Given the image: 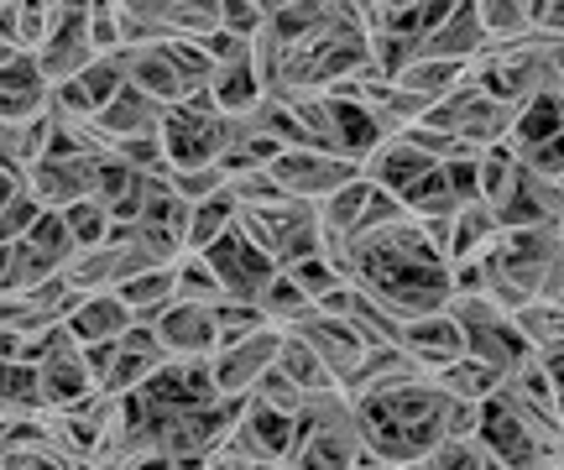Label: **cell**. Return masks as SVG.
<instances>
[{"label": "cell", "mask_w": 564, "mask_h": 470, "mask_svg": "<svg viewBox=\"0 0 564 470\" xmlns=\"http://www.w3.org/2000/svg\"><path fill=\"white\" fill-rule=\"evenodd\" d=\"M267 178H272L278 194L293 199V205H324V199L340 194L350 178H361V167L340 163V157H324L314 146H282L278 157L267 163Z\"/></svg>", "instance_id": "8"}, {"label": "cell", "mask_w": 564, "mask_h": 470, "mask_svg": "<svg viewBox=\"0 0 564 470\" xmlns=\"http://www.w3.org/2000/svg\"><path fill=\"white\" fill-rule=\"evenodd\" d=\"M486 47H512L533 37V0H476Z\"/></svg>", "instance_id": "29"}, {"label": "cell", "mask_w": 564, "mask_h": 470, "mask_svg": "<svg viewBox=\"0 0 564 470\" xmlns=\"http://www.w3.org/2000/svg\"><path fill=\"white\" fill-rule=\"evenodd\" d=\"M225 450H236L241 460H251V466L282 470L288 466V455H293V418L246 397L241 418H236V429H230V439H225Z\"/></svg>", "instance_id": "12"}, {"label": "cell", "mask_w": 564, "mask_h": 470, "mask_svg": "<svg viewBox=\"0 0 564 470\" xmlns=\"http://www.w3.org/2000/svg\"><path fill=\"white\" fill-rule=\"evenodd\" d=\"M560 131H564V89L554 84V89L533 95V100L518 110V121H512V136H507V146H512V152H528V146L549 142V136H560Z\"/></svg>", "instance_id": "27"}, {"label": "cell", "mask_w": 564, "mask_h": 470, "mask_svg": "<svg viewBox=\"0 0 564 470\" xmlns=\"http://www.w3.org/2000/svg\"><path fill=\"white\" fill-rule=\"evenodd\" d=\"M560 245H564V220H560Z\"/></svg>", "instance_id": "42"}, {"label": "cell", "mask_w": 564, "mask_h": 470, "mask_svg": "<svg viewBox=\"0 0 564 470\" xmlns=\"http://www.w3.org/2000/svg\"><path fill=\"white\" fill-rule=\"evenodd\" d=\"M491 215H497V226L502 230H539V226H560L564 220V188L539 178V173H528L523 163L512 167V184L491 199Z\"/></svg>", "instance_id": "11"}, {"label": "cell", "mask_w": 564, "mask_h": 470, "mask_svg": "<svg viewBox=\"0 0 564 470\" xmlns=\"http://www.w3.org/2000/svg\"><path fill=\"white\" fill-rule=\"evenodd\" d=\"M204 95H209V105L220 110L225 121H230V116H251V110L262 105V79H257V68H251V53L220 63V68L209 74V84H204Z\"/></svg>", "instance_id": "24"}, {"label": "cell", "mask_w": 564, "mask_h": 470, "mask_svg": "<svg viewBox=\"0 0 564 470\" xmlns=\"http://www.w3.org/2000/svg\"><path fill=\"white\" fill-rule=\"evenodd\" d=\"M539 470H564V466H560V460H554V455H549V460H544V466H539Z\"/></svg>", "instance_id": "41"}, {"label": "cell", "mask_w": 564, "mask_h": 470, "mask_svg": "<svg viewBox=\"0 0 564 470\" xmlns=\"http://www.w3.org/2000/svg\"><path fill=\"white\" fill-rule=\"evenodd\" d=\"M58 21H63V6H21L17 0V53L21 58H32L42 42L58 32Z\"/></svg>", "instance_id": "33"}, {"label": "cell", "mask_w": 564, "mask_h": 470, "mask_svg": "<svg viewBox=\"0 0 564 470\" xmlns=\"http://www.w3.org/2000/svg\"><path fill=\"white\" fill-rule=\"evenodd\" d=\"M491 470H497V466H491Z\"/></svg>", "instance_id": "44"}, {"label": "cell", "mask_w": 564, "mask_h": 470, "mask_svg": "<svg viewBox=\"0 0 564 470\" xmlns=\"http://www.w3.org/2000/svg\"><path fill=\"white\" fill-rule=\"evenodd\" d=\"M444 314L455 319V329H460L465 356H470V361L502 371V376H512L523 361H533V346H528L518 314H507L502 304H491L486 293H476V298H449V304H444Z\"/></svg>", "instance_id": "5"}, {"label": "cell", "mask_w": 564, "mask_h": 470, "mask_svg": "<svg viewBox=\"0 0 564 470\" xmlns=\"http://www.w3.org/2000/svg\"><path fill=\"white\" fill-rule=\"evenodd\" d=\"M560 188H564V178H560Z\"/></svg>", "instance_id": "43"}, {"label": "cell", "mask_w": 564, "mask_h": 470, "mask_svg": "<svg viewBox=\"0 0 564 470\" xmlns=\"http://www.w3.org/2000/svg\"><path fill=\"white\" fill-rule=\"evenodd\" d=\"M236 230H241L246 241L257 245L278 272L324 251V230H319L314 205H293V199H278V205H262V209H241Z\"/></svg>", "instance_id": "6"}, {"label": "cell", "mask_w": 564, "mask_h": 470, "mask_svg": "<svg viewBox=\"0 0 564 470\" xmlns=\"http://www.w3.org/2000/svg\"><path fill=\"white\" fill-rule=\"evenodd\" d=\"M398 350H403L423 376H434V371H444V367H455V361H460L465 340H460V329H455L449 314H429V319H413V325L398 329Z\"/></svg>", "instance_id": "18"}, {"label": "cell", "mask_w": 564, "mask_h": 470, "mask_svg": "<svg viewBox=\"0 0 564 470\" xmlns=\"http://www.w3.org/2000/svg\"><path fill=\"white\" fill-rule=\"evenodd\" d=\"M199 262L209 266V277H215L225 304H257L267 293V283L278 277V266L267 262L241 230H230V236H220L209 251H199Z\"/></svg>", "instance_id": "9"}, {"label": "cell", "mask_w": 564, "mask_h": 470, "mask_svg": "<svg viewBox=\"0 0 564 470\" xmlns=\"http://www.w3.org/2000/svg\"><path fill=\"white\" fill-rule=\"evenodd\" d=\"M491 47L481 37V21H476V0H455L444 21L419 42V58H434V63H460V68H476Z\"/></svg>", "instance_id": "15"}, {"label": "cell", "mask_w": 564, "mask_h": 470, "mask_svg": "<svg viewBox=\"0 0 564 470\" xmlns=\"http://www.w3.org/2000/svg\"><path fill=\"white\" fill-rule=\"evenodd\" d=\"M282 277L299 287V293H303V298H308L314 308H319L324 298L335 293V287H345V277L335 272V262H329L324 251H319V256H303V262H293V266H282Z\"/></svg>", "instance_id": "32"}, {"label": "cell", "mask_w": 564, "mask_h": 470, "mask_svg": "<svg viewBox=\"0 0 564 470\" xmlns=\"http://www.w3.org/2000/svg\"><path fill=\"white\" fill-rule=\"evenodd\" d=\"M518 163L528 167V173H539V178H549V184H560L564 178V131L560 136H549V142L528 146V152H512Z\"/></svg>", "instance_id": "39"}, {"label": "cell", "mask_w": 564, "mask_h": 470, "mask_svg": "<svg viewBox=\"0 0 564 470\" xmlns=\"http://www.w3.org/2000/svg\"><path fill=\"white\" fill-rule=\"evenodd\" d=\"M251 403H262V408H272V413H288V418H299V413H303V392L293 387L278 367H272L262 382L251 387Z\"/></svg>", "instance_id": "38"}, {"label": "cell", "mask_w": 564, "mask_h": 470, "mask_svg": "<svg viewBox=\"0 0 564 470\" xmlns=\"http://www.w3.org/2000/svg\"><path fill=\"white\" fill-rule=\"evenodd\" d=\"M288 335H293L299 346L314 350V356L324 361V371H329L335 382H345L350 371L361 367L366 350H371L361 335H356V329L345 325V319H329V314H308V319H299V325L288 329Z\"/></svg>", "instance_id": "16"}, {"label": "cell", "mask_w": 564, "mask_h": 470, "mask_svg": "<svg viewBox=\"0 0 564 470\" xmlns=\"http://www.w3.org/2000/svg\"><path fill=\"white\" fill-rule=\"evenodd\" d=\"M158 346L167 350V361H209L220 350V335H215V308H199V304H173L162 314L158 325Z\"/></svg>", "instance_id": "17"}, {"label": "cell", "mask_w": 564, "mask_h": 470, "mask_svg": "<svg viewBox=\"0 0 564 470\" xmlns=\"http://www.w3.org/2000/svg\"><path fill=\"white\" fill-rule=\"evenodd\" d=\"M356 413V429L371 460H382L387 470H413L423 455L434 450L449 429V403L434 387V376H403V382H387V387L366 392V397H345Z\"/></svg>", "instance_id": "2"}, {"label": "cell", "mask_w": 564, "mask_h": 470, "mask_svg": "<svg viewBox=\"0 0 564 470\" xmlns=\"http://www.w3.org/2000/svg\"><path fill=\"white\" fill-rule=\"evenodd\" d=\"M53 110V89L42 84V74L32 68V58L0 63V131L26 125Z\"/></svg>", "instance_id": "19"}, {"label": "cell", "mask_w": 564, "mask_h": 470, "mask_svg": "<svg viewBox=\"0 0 564 470\" xmlns=\"http://www.w3.org/2000/svg\"><path fill=\"white\" fill-rule=\"evenodd\" d=\"M544 58H549V74H554V84L564 89V37H560V42L544 37Z\"/></svg>", "instance_id": "40"}, {"label": "cell", "mask_w": 564, "mask_h": 470, "mask_svg": "<svg viewBox=\"0 0 564 470\" xmlns=\"http://www.w3.org/2000/svg\"><path fill=\"white\" fill-rule=\"evenodd\" d=\"M84 37L95 58H121V17L116 6H84Z\"/></svg>", "instance_id": "36"}, {"label": "cell", "mask_w": 564, "mask_h": 470, "mask_svg": "<svg viewBox=\"0 0 564 470\" xmlns=\"http://www.w3.org/2000/svg\"><path fill=\"white\" fill-rule=\"evenodd\" d=\"M158 125H162V105H152L147 95H137V89H121V95L95 116L89 131H95L105 146H121V142H137V136H158Z\"/></svg>", "instance_id": "22"}, {"label": "cell", "mask_w": 564, "mask_h": 470, "mask_svg": "<svg viewBox=\"0 0 564 470\" xmlns=\"http://www.w3.org/2000/svg\"><path fill=\"white\" fill-rule=\"evenodd\" d=\"M63 329L84 346H116L126 329H131V314H126V304L116 298V293H89V298H79L74 304V314L63 319Z\"/></svg>", "instance_id": "23"}, {"label": "cell", "mask_w": 564, "mask_h": 470, "mask_svg": "<svg viewBox=\"0 0 564 470\" xmlns=\"http://www.w3.org/2000/svg\"><path fill=\"white\" fill-rule=\"evenodd\" d=\"M278 371L303 392V397H324V392H340V382H335V376L324 371L319 356H314L308 346H299L293 335H288V340H282V350H278Z\"/></svg>", "instance_id": "31"}, {"label": "cell", "mask_w": 564, "mask_h": 470, "mask_svg": "<svg viewBox=\"0 0 564 470\" xmlns=\"http://www.w3.org/2000/svg\"><path fill=\"white\" fill-rule=\"evenodd\" d=\"M361 455V429L340 392L303 397V413L293 418V455L282 470H356Z\"/></svg>", "instance_id": "3"}, {"label": "cell", "mask_w": 564, "mask_h": 470, "mask_svg": "<svg viewBox=\"0 0 564 470\" xmlns=\"http://www.w3.org/2000/svg\"><path fill=\"white\" fill-rule=\"evenodd\" d=\"M512 121H518V110L507 100H497L491 89H481L476 74H470L455 95H444L440 105H429V116H423L419 125L434 131V136H449V142L465 146V152H491V146H507Z\"/></svg>", "instance_id": "4"}, {"label": "cell", "mask_w": 564, "mask_h": 470, "mask_svg": "<svg viewBox=\"0 0 564 470\" xmlns=\"http://www.w3.org/2000/svg\"><path fill=\"white\" fill-rule=\"evenodd\" d=\"M429 167H434V157H429V152H423V146L403 131V136H387V142L377 146L371 157H366V163H361V178L371 188H382V194H392V199H398V194H403L413 178H423Z\"/></svg>", "instance_id": "20"}, {"label": "cell", "mask_w": 564, "mask_h": 470, "mask_svg": "<svg viewBox=\"0 0 564 470\" xmlns=\"http://www.w3.org/2000/svg\"><path fill=\"white\" fill-rule=\"evenodd\" d=\"M63 230H68L74 256H79V251H95V245H105V236H110V215H105L95 199H84V205L63 209Z\"/></svg>", "instance_id": "34"}, {"label": "cell", "mask_w": 564, "mask_h": 470, "mask_svg": "<svg viewBox=\"0 0 564 470\" xmlns=\"http://www.w3.org/2000/svg\"><path fill=\"white\" fill-rule=\"evenodd\" d=\"M116 298L126 304V314H131V325H158L162 314L173 308V266H158V272H141V277H131V283L116 287Z\"/></svg>", "instance_id": "26"}, {"label": "cell", "mask_w": 564, "mask_h": 470, "mask_svg": "<svg viewBox=\"0 0 564 470\" xmlns=\"http://www.w3.org/2000/svg\"><path fill=\"white\" fill-rule=\"evenodd\" d=\"M502 236V226H497V215L476 199V205H465L455 220H449V241H444V262L449 266H470L486 256V245Z\"/></svg>", "instance_id": "25"}, {"label": "cell", "mask_w": 564, "mask_h": 470, "mask_svg": "<svg viewBox=\"0 0 564 470\" xmlns=\"http://www.w3.org/2000/svg\"><path fill=\"white\" fill-rule=\"evenodd\" d=\"M89 63H95V47H89V37H84V6H63L58 32L32 53V68L42 74L47 89H63L68 79H79Z\"/></svg>", "instance_id": "14"}, {"label": "cell", "mask_w": 564, "mask_h": 470, "mask_svg": "<svg viewBox=\"0 0 564 470\" xmlns=\"http://www.w3.org/2000/svg\"><path fill=\"white\" fill-rule=\"evenodd\" d=\"M95 163L100 157H42V163L26 167V188L42 209L63 215V209L95 199Z\"/></svg>", "instance_id": "13"}, {"label": "cell", "mask_w": 564, "mask_h": 470, "mask_svg": "<svg viewBox=\"0 0 564 470\" xmlns=\"http://www.w3.org/2000/svg\"><path fill=\"white\" fill-rule=\"evenodd\" d=\"M162 157L167 173H194V167H220V146H225V116L209 105V95H188L173 110H162L158 125Z\"/></svg>", "instance_id": "7"}, {"label": "cell", "mask_w": 564, "mask_h": 470, "mask_svg": "<svg viewBox=\"0 0 564 470\" xmlns=\"http://www.w3.org/2000/svg\"><path fill=\"white\" fill-rule=\"evenodd\" d=\"M324 256L361 298L387 308V319L398 329L413 325V319H429V314H444V304H449V262H444L440 245L429 241V230L408 215H392L387 226L356 230L350 241H340Z\"/></svg>", "instance_id": "1"}, {"label": "cell", "mask_w": 564, "mask_h": 470, "mask_svg": "<svg viewBox=\"0 0 564 470\" xmlns=\"http://www.w3.org/2000/svg\"><path fill=\"white\" fill-rule=\"evenodd\" d=\"M502 382H507L502 371L481 367V361H470V356H460L455 367L434 371V387H440L444 397H455V403H476V408H481L486 397H497V387H502Z\"/></svg>", "instance_id": "30"}, {"label": "cell", "mask_w": 564, "mask_h": 470, "mask_svg": "<svg viewBox=\"0 0 564 470\" xmlns=\"http://www.w3.org/2000/svg\"><path fill=\"white\" fill-rule=\"evenodd\" d=\"M215 11H220V32L236 42H251L262 37V21H267V6H236V0H215Z\"/></svg>", "instance_id": "37"}, {"label": "cell", "mask_w": 564, "mask_h": 470, "mask_svg": "<svg viewBox=\"0 0 564 470\" xmlns=\"http://www.w3.org/2000/svg\"><path fill=\"white\" fill-rule=\"evenodd\" d=\"M167 367V350L158 346V335L147 325H131L116 340V367H110V382H105L100 397H126V392H137L152 371Z\"/></svg>", "instance_id": "21"}, {"label": "cell", "mask_w": 564, "mask_h": 470, "mask_svg": "<svg viewBox=\"0 0 564 470\" xmlns=\"http://www.w3.org/2000/svg\"><path fill=\"white\" fill-rule=\"evenodd\" d=\"M413 470H491L481 439H440Z\"/></svg>", "instance_id": "35"}, {"label": "cell", "mask_w": 564, "mask_h": 470, "mask_svg": "<svg viewBox=\"0 0 564 470\" xmlns=\"http://www.w3.org/2000/svg\"><path fill=\"white\" fill-rule=\"evenodd\" d=\"M236 220H241V209H236V199H230L225 188H220V194H209V199H199V205H188L183 256H199V251H209L220 236H230V230H236Z\"/></svg>", "instance_id": "28"}, {"label": "cell", "mask_w": 564, "mask_h": 470, "mask_svg": "<svg viewBox=\"0 0 564 470\" xmlns=\"http://www.w3.org/2000/svg\"><path fill=\"white\" fill-rule=\"evenodd\" d=\"M282 340H288V335L267 325L262 335H246V340H236V346L215 350V356H209V382H215V397H251V387L278 367Z\"/></svg>", "instance_id": "10"}]
</instances>
